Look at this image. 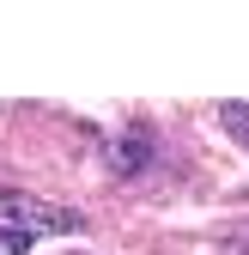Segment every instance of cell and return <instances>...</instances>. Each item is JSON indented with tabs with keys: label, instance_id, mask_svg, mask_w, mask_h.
Here are the masks:
<instances>
[{
	"label": "cell",
	"instance_id": "cell-1",
	"mask_svg": "<svg viewBox=\"0 0 249 255\" xmlns=\"http://www.w3.org/2000/svg\"><path fill=\"white\" fill-rule=\"evenodd\" d=\"M0 213H6L18 231H73V225H79L73 213H61V207H49V201H30V195H6Z\"/></svg>",
	"mask_w": 249,
	"mask_h": 255
},
{
	"label": "cell",
	"instance_id": "cell-2",
	"mask_svg": "<svg viewBox=\"0 0 249 255\" xmlns=\"http://www.w3.org/2000/svg\"><path fill=\"white\" fill-rule=\"evenodd\" d=\"M219 122H225V134L249 152V104H225V110H219Z\"/></svg>",
	"mask_w": 249,
	"mask_h": 255
},
{
	"label": "cell",
	"instance_id": "cell-3",
	"mask_svg": "<svg viewBox=\"0 0 249 255\" xmlns=\"http://www.w3.org/2000/svg\"><path fill=\"white\" fill-rule=\"evenodd\" d=\"M134 170H146V140H122L116 146V176H134Z\"/></svg>",
	"mask_w": 249,
	"mask_h": 255
},
{
	"label": "cell",
	"instance_id": "cell-4",
	"mask_svg": "<svg viewBox=\"0 0 249 255\" xmlns=\"http://www.w3.org/2000/svg\"><path fill=\"white\" fill-rule=\"evenodd\" d=\"M30 249V231H18V225H0V255H24Z\"/></svg>",
	"mask_w": 249,
	"mask_h": 255
}]
</instances>
